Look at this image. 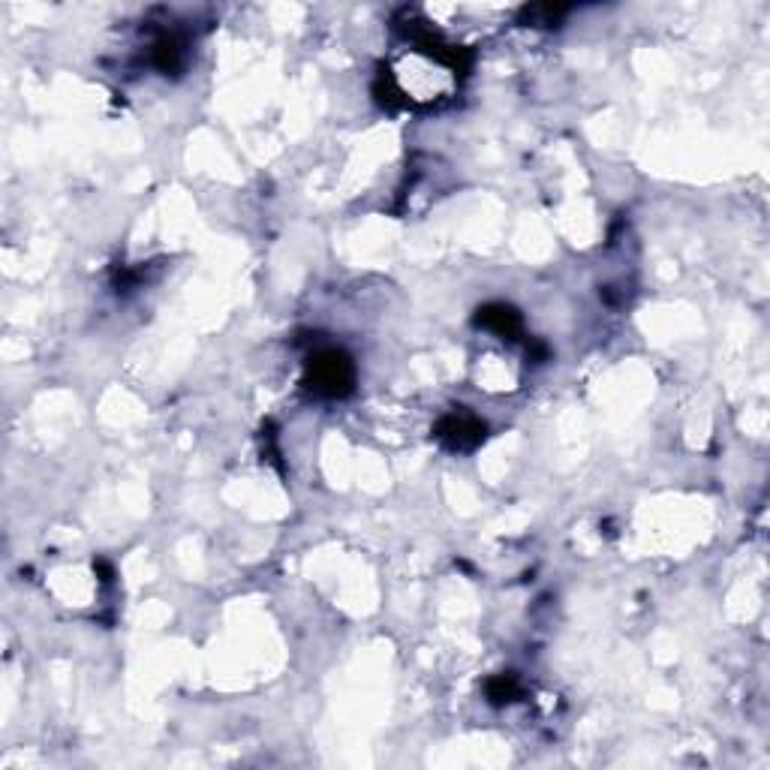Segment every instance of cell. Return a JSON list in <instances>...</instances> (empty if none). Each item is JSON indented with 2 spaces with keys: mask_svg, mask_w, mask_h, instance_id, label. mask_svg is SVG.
Segmentation results:
<instances>
[{
  "mask_svg": "<svg viewBox=\"0 0 770 770\" xmlns=\"http://www.w3.org/2000/svg\"><path fill=\"white\" fill-rule=\"evenodd\" d=\"M310 370H313V389L319 392V395H331V398H337V395H343L346 389H349V382H352V367H349V361L343 358V355H337V352H325V355H319L313 364H310Z\"/></svg>",
  "mask_w": 770,
  "mask_h": 770,
  "instance_id": "cell-1",
  "label": "cell"
},
{
  "mask_svg": "<svg viewBox=\"0 0 770 770\" xmlns=\"http://www.w3.org/2000/svg\"><path fill=\"white\" fill-rule=\"evenodd\" d=\"M479 434H482V425L476 422V419H470V416H449L446 422H443V428H440V437L449 443V446H455V449H467V446H476L479 443Z\"/></svg>",
  "mask_w": 770,
  "mask_h": 770,
  "instance_id": "cell-2",
  "label": "cell"
}]
</instances>
